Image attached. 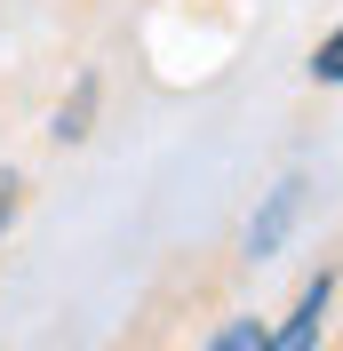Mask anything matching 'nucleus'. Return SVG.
<instances>
[{
    "mask_svg": "<svg viewBox=\"0 0 343 351\" xmlns=\"http://www.w3.org/2000/svg\"><path fill=\"white\" fill-rule=\"evenodd\" d=\"M303 216H311V176L287 168L279 184H263V192H256V208H248V223H239V263L287 256V247H296V232H303Z\"/></svg>",
    "mask_w": 343,
    "mask_h": 351,
    "instance_id": "1",
    "label": "nucleus"
},
{
    "mask_svg": "<svg viewBox=\"0 0 343 351\" xmlns=\"http://www.w3.org/2000/svg\"><path fill=\"white\" fill-rule=\"evenodd\" d=\"M335 304H343V263H320V271L296 287V304L272 319V351H327Z\"/></svg>",
    "mask_w": 343,
    "mask_h": 351,
    "instance_id": "2",
    "label": "nucleus"
},
{
    "mask_svg": "<svg viewBox=\"0 0 343 351\" xmlns=\"http://www.w3.org/2000/svg\"><path fill=\"white\" fill-rule=\"evenodd\" d=\"M96 120H104V72H72V88L56 96V112H48V144L80 152L88 136H96Z\"/></svg>",
    "mask_w": 343,
    "mask_h": 351,
    "instance_id": "3",
    "label": "nucleus"
},
{
    "mask_svg": "<svg viewBox=\"0 0 343 351\" xmlns=\"http://www.w3.org/2000/svg\"><path fill=\"white\" fill-rule=\"evenodd\" d=\"M200 351H272V311H256V304L224 311V319L200 335Z\"/></svg>",
    "mask_w": 343,
    "mask_h": 351,
    "instance_id": "4",
    "label": "nucleus"
},
{
    "mask_svg": "<svg viewBox=\"0 0 343 351\" xmlns=\"http://www.w3.org/2000/svg\"><path fill=\"white\" fill-rule=\"evenodd\" d=\"M303 80H311V88H343V16L327 24L320 40H311V56H303Z\"/></svg>",
    "mask_w": 343,
    "mask_h": 351,
    "instance_id": "5",
    "label": "nucleus"
},
{
    "mask_svg": "<svg viewBox=\"0 0 343 351\" xmlns=\"http://www.w3.org/2000/svg\"><path fill=\"white\" fill-rule=\"evenodd\" d=\"M24 199H32V176H24L16 160H0V240L24 223Z\"/></svg>",
    "mask_w": 343,
    "mask_h": 351,
    "instance_id": "6",
    "label": "nucleus"
}]
</instances>
